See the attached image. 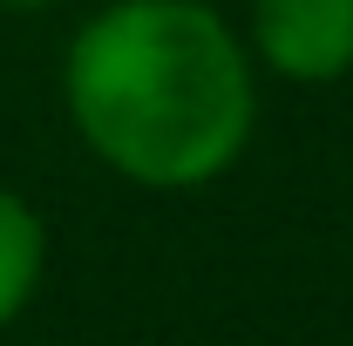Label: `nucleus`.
I'll return each mask as SVG.
<instances>
[{"instance_id":"20e7f679","label":"nucleus","mask_w":353,"mask_h":346,"mask_svg":"<svg viewBox=\"0 0 353 346\" xmlns=\"http://www.w3.org/2000/svg\"><path fill=\"white\" fill-rule=\"evenodd\" d=\"M48 7H61V0H0V14H48Z\"/></svg>"},{"instance_id":"7ed1b4c3","label":"nucleus","mask_w":353,"mask_h":346,"mask_svg":"<svg viewBox=\"0 0 353 346\" xmlns=\"http://www.w3.org/2000/svg\"><path fill=\"white\" fill-rule=\"evenodd\" d=\"M41 278H48V224L14 183H0V326H14L34 305Z\"/></svg>"},{"instance_id":"f257e3e1","label":"nucleus","mask_w":353,"mask_h":346,"mask_svg":"<svg viewBox=\"0 0 353 346\" xmlns=\"http://www.w3.org/2000/svg\"><path fill=\"white\" fill-rule=\"evenodd\" d=\"M61 109L102 170L183 197L245 163L259 61L211 0H109L68 34Z\"/></svg>"},{"instance_id":"f03ea898","label":"nucleus","mask_w":353,"mask_h":346,"mask_svg":"<svg viewBox=\"0 0 353 346\" xmlns=\"http://www.w3.org/2000/svg\"><path fill=\"white\" fill-rule=\"evenodd\" d=\"M245 48L292 88H333L353 75V0H252Z\"/></svg>"}]
</instances>
